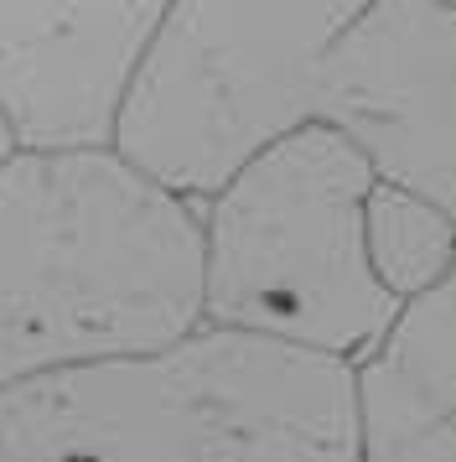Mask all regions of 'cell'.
<instances>
[{"instance_id": "4", "label": "cell", "mask_w": 456, "mask_h": 462, "mask_svg": "<svg viewBox=\"0 0 456 462\" xmlns=\"http://www.w3.org/2000/svg\"><path fill=\"white\" fill-rule=\"evenodd\" d=\"M378 0H171L114 146L207 203L254 151L316 115V79Z\"/></svg>"}, {"instance_id": "8", "label": "cell", "mask_w": 456, "mask_h": 462, "mask_svg": "<svg viewBox=\"0 0 456 462\" xmlns=\"http://www.w3.org/2000/svg\"><path fill=\"white\" fill-rule=\"evenodd\" d=\"M369 260L394 301L431 291L456 265V213L435 198L405 188L394 177H378L369 192Z\"/></svg>"}, {"instance_id": "5", "label": "cell", "mask_w": 456, "mask_h": 462, "mask_svg": "<svg viewBox=\"0 0 456 462\" xmlns=\"http://www.w3.org/2000/svg\"><path fill=\"white\" fill-rule=\"evenodd\" d=\"M316 115L378 171L456 213V11L378 0L316 79Z\"/></svg>"}, {"instance_id": "1", "label": "cell", "mask_w": 456, "mask_h": 462, "mask_svg": "<svg viewBox=\"0 0 456 462\" xmlns=\"http://www.w3.org/2000/svg\"><path fill=\"white\" fill-rule=\"evenodd\" d=\"M207 328L203 203L120 146L0 167V390L156 354Z\"/></svg>"}, {"instance_id": "10", "label": "cell", "mask_w": 456, "mask_h": 462, "mask_svg": "<svg viewBox=\"0 0 456 462\" xmlns=\"http://www.w3.org/2000/svg\"><path fill=\"white\" fill-rule=\"evenodd\" d=\"M16 151H21V130H16V120L5 115V105H0V167H5Z\"/></svg>"}, {"instance_id": "7", "label": "cell", "mask_w": 456, "mask_h": 462, "mask_svg": "<svg viewBox=\"0 0 456 462\" xmlns=\"http://www.w3.org/2000/svg\"><path fill=\"white\" fill-rule=\"evenodd\" d=\"M358 369L369 462H384L456 420V265L399 301L389 333Z\"/></svg>"}, {"instance_id": "6", "label": "cell", "mask_w": 456, "mask_h": 462, "mask_svg": "<svg viewBox=\"0 0 456 462\" xmlns=\"http://www.w3.org/2000/svg\"><path fill=\"white\" fill-rule=\"evenodd\" d=\"M171 0H0V105L21 146H114Z\"/></svg>"}, {"instance_id": "3", "label": "cell", "mask_w": 456, "mask_h": 462, "mask_svg": "<svg viewBox=\"0 0 456 462\" xmlns=\"http://www.w3.org/2000/svg\"><path fill=\"white\" fill-rule=\"evenodd\" d=\"M378 177L322 115L254 151L203 203L207 328L363 364L399 312L363 229Z\"/></svg>"}, {"instance_id": "9", "label": "cell", "mask_w": 456, "mask_h": 462, "mask_svg": "<svg viewBox=\"0 0 456 462\" xmlns=\"http://www.w3.org/2000/svg\"><path fill=\"white\" fill-rule=\"evenodd\" d=\"M384 462H456V420L446 431L415 441V447H405V452H394V457H384Z\"/></svg>"}, {"instance_id": "11", "label": "cell", "mask_w": 456, "mask_h": 462, "mask_svg": "<svg viewBox=\"0 0 456 462\" xmlns=\"http://www.w3.org/2000/svg\"><path fill=\"white\" fill-rule=\"evenodd\" d=\"M431 5H446V11H456V0H431Z\"/></svg>"}, {"instance_id": "2", "label": "cell", "mask_w": 456, "mask_h": 462, "mask_svg": "<svg viewBox=\"0 0 456 462\" xmlns=\"http://www.w3.org/2000/svg\"><path fill=\"white\" fill-rule=\"evenodd\" d=\"M0 462H369L358 369L197 328L0 390Z\"/></svg>"}]
</instances>
